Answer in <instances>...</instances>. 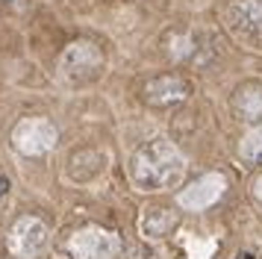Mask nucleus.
Wrapping results in <instances>:
<instances>
[{
    "mask_svg": "<svg viewBox=\"0 0 262 259\" xmlns=\"http://www.w3.org/2000/svg\"><path fill=\"white\" fill-rule=\"evenodd\" d=\"M238 153H242V159H248V162H262V127H253L248 136L242 139Z\"/></svg>",
    "mask_w": 262,
    "mask_h": 259,
    "instance_id": "obj_11",
    "label": "nucleus"
},
{
    "mask_svg": "<svg viewBox=\"0 0 262 259\" xmlns=\"http://www.w3.org/2000/svg\"><path fill=\"white\" fill-rule=\"evenodd\" d=\"M233 106H236L238 118H245V121H256V118H262V85H256V82L242 85V89L236 92Z\"/></svg>",
    "mask_w": 262,
    "mask_h": 259,
    "instance_id": "obj_9",
    "label": "nucleus"
},
{
    "mask_svg": "<svg viewBox=\"0 0 262 259\" xmlns=\"http://www.w3.org/2000/svg\"><path fill=\"white\" fill-rule=\"evenodd\" d=\"M56 141H59V133L56 127L50 124L48 118H21L12 130V144L18 153H24V156H41V153H48L56 147Z\"/></svg>",
    "mask_w": 262,
    "mask_h": 259,
    "instance_id": "obj_2",
    "label": "nucleus"
},
{
    "mask_svg": "<svg viewBox=\"0 0 262 259\" xmlns=\"http://www.w3.org/2000/svg\"><path fill=\"white\" fill-rule=\"evenodd\" d=\"M230 33L242 41H262V0H236L224 12Z\"/></svg>",
    "mask_w": 262,
    "mask_h": 259,
    "instance_id": "obj_6",
    "label": "nucleus"
},
{
    "mask_svg": "<svg viewBox=\"0 0 262 259\" xmlns=\"http://www.w3.org/2000/svg\"><path fill=\"white\" fill-rule=\"evenodd\" d=\"M253 195H256V198L262 200V177H259V180H256V183H253Z\"/></svg>",
    "mask_w": 262,
    "mask_h": 259,
    "instance_id": "obj_12",
    "label": "nucleus"
},
{
    "mask_svg": "<svg viewBox=\"0 0 262 259\" xmlns=\"http://www.w3.org/2000/svg\"><path fill=\"white\" fill-rule=\"evenodd\" d=\"M100 65H103V50L95 41H74L59 56V74L65 80H83L95 74Z\"/></svg>",
    "mask_w": 262,
    "mask_h": 259,
    "instance_id": "obj_5",
    "label": "nucleus"
},
{
    "mask_svg": "<svg viewBox=\"0 0 262 259\" xmlns=\"http://www.w3.org/2000/svg\"><path fill=\"white\" fill-rule=\"evenodd\" d=\"M174 212L162 209V206H150V209L142 215V233L147 239H159V235H165L171 227H174Z\"/></svg>",
    "mask_w": 262,
    "mask_h": 259,
    "instance_id": "obj_10",
    "label": "nucleus"
},
{
    "mask_svg": "<svg viewBox=\"0 0 262 259\" xmlns=\"http://www.w3.org/2000/svg\"><path fill=\"white\" fill-rule=\"evenodd\" d=\"M68 253L74 259H112L121 253V239L103 227H83L68 239Z\"/></svg>",
    "mask_w": 262,
    "mask_h": 259,
    "instance_id": "obj_3",
    "label": "nucleus"
},
{
    "mask_svg": "<svg viewBox=\"0 0 262 259\" xmlns=\"http://www.w3.org/2000/svg\"><path fill=\"white\" fill-rule=\"evenodd\" d=\"M50 242V230L41 218H33V215H24L12 224L9 230V250L12 256L18 259H36Z\"/></svg>",
    "mask_w": 262,
    "mask_h": 259,
    "instance_id": "obj_4",
    "label": "nucleus"
},
{
    "mask_svg": "<svg viewBox=\"0 0 262 259\" xmlns=\"http://www.w3.org/2000/svg\"><path fill=\"white\" fill-rule=\"evenodd\" d=\"M183 174H186V156L165 139L150 141L130 156V180L142 191L177 186Z\"/></svg>",
    "mask_w": 262,
    "mask_h": 259,
    "instance_id": "obj_1",
    "label": "nucleus"
},
{
    "mask_svg": "<svg viewBox=\"0 0 262 259\" xmlns=\"http://www.w3.org/2000/svg\"><path fill=\"white\" fill-rule=\"evenodd\" d=\"M224 188H227V177L218 174V171H209V174L198 177L191 186L183 188L177 195V203L189 212H201L206 206H212L215 200L224 195Z\"/></svg>",
    "mask_w": 262,
    "mask_h": 259,
    "instance_id": "obj_7",
    "label": "nucleus"
},
{
    "mask_svg": "<svg viewBox=\"0 0 262 259\" xmlns=\"http://www.w3.org/2000/svg\"><path fill=\"white\" fill-rule=\"evenodd\" d=\"M6 191H9V180H6V177H0V195H6Z\"/></svg>",
    "mask_w": 262,
    "mask_h": 259,
    "instance_id": "obj_13",
    "label": "nucleus"
},
{
    "mask_svg": "<svg viewBox=\"0 0 262 259\" xmlns=\"http://www.w3.org/2000/svg\"><path fill=\"white\" fill-rule=\"evenodd\" d=\"M186 94H189V85L180 77H159V80H150L144 85V100L150 106L180 103V100H186Z\"/></svg>",
    "mask_w": 262,
    "mask_h": 259,
    "instance_id": "obj_8",
    "label": "nucleus"
}]
</instances>
